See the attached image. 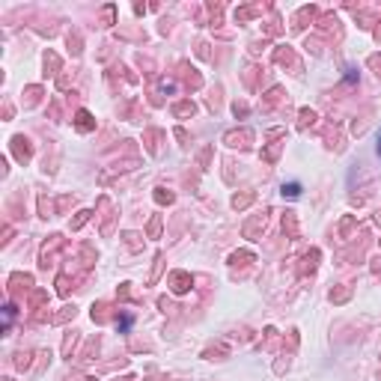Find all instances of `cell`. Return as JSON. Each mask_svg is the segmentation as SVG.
<instances>
[{"label": "cell", "mask_w": 381, "mask_h": 381, "mask_svg": "<svg viewBox=\"0 0 381 381\" xmlns=\"http://www.w3.org/2000/svg\"><path fill=\"white\" fill-rule=\"evenodd\" d=\"M283 197H289V200L301 197V185H298V182H289V185H283Z\"/></svg>", "instance_id": "obj_1"}, {"label": "cell", "mask_w": 381, "mask_h": 381, "mask_svg": "<svg viewBox=\"0 0 381 381\" xmlns=\"http://www.w3.org/2000/svg\"><path fill=\"white\" fill-rule=\"evenodd\" d=\"M131 322H134L131 316H122V322H119V331H128V328H131Z\"/></svg>", "instance_id": "obj_2"}, {"label": "cell", "mask_w": 381, "mask_h": 381, "mask_svg": "<svg viewBox=\"0 0 381 381\" xmlns=\"http://www.w3.org/2000/svg\"><path fill=\"white\" fill-rule=\"evenodd\" d=\"M378 155H381V134H378Z\"/></svg>", "instance_id": "obj_3"}]
</instances>
